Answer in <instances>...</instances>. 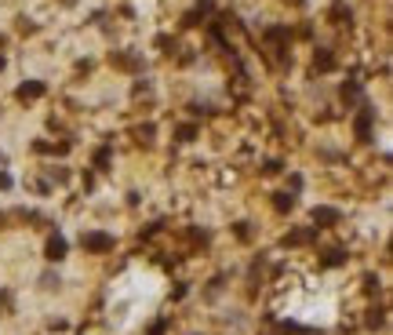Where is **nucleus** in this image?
<instances>
[{
    "label": "nucleus",
    "instance_id": "f257e3e1",
    "mask_svg": "<svg viewBox=\"0 0 393 335\" xmlns=\"http://www.w3.org/2000/svg\"><path fill=\"white\" fill-rule=\"evenodd\" d=\"M84 248L88 251H109L113 248V237H106V233H84Z\"/></svg>",
    "mask_w": 393,
    "mask_h": 335
},
{
    "label": "nucleus",
    "instance_id": "f03ea898",
    "mask_svg": "<svg viewBox=\"0 0 393 335\" xmlns=\"http://www.w3.org/2000/svg\"><path fill=\"white\" fill-rule=\"evenodd\" d=\"M313 222H317V226H331V222H339V212H335V208H313Z\"/></svg>",
    "mask_w": 393,
    "mask_h": 335
},
{
    "label": "nucleus",
    "instance_id": "7ed1b4c3",
    "mask_svg": "<svg viewBox=\"0 0 393 335\" xmlns=\"http://www.w3.org/2000/svg\"><path fill=\"white\" fill-rule=\"evenodd\" d=\"M62 255H66V237L55 233V237L48 240V259H62Z\"/></svg>",
    "mask_w": 393,
    "mask_h": 335
},
{
    "label": "nucleus",
    "instance_id": "20e7f679",
    "mask_svg": "<svg viewBox=\"0 0 393 335\" xmlns=\"http://www.w3.org/2000/svg\"><path fill=\"white\" fill-rule=\"evenodd\" d=\"M357 135H361V139L371 135V109H368V106H364V113L357 117Z\"/></svg>",
    "mask_w": 393,
    "mask_h": 335
},
{
    "label": "nucleus",
    "instance_id": "39448f33",
    "mask_svg": "<svg viewBox=\"0 0 393 335\" xmlns=\"http://www.w3.org/2000/svg\"><path fill=\"white\" fill-rule=\"evenodd\" d=\"M44 95V84H22L18 88V99H41Z\"/></svg>",
    "mask_w": 393,
    "mask_h": 335
},
{
    "label": "nucleus",
    "instance_id": "423d86ee",
    "mask_svg": "<svg viewBox=\"0 0 393 335\" xmlns=\"http://www.w3.org/2000/svg\"><path fill=\"white\" fill-rule=\"evenodd\" d=\"M331 66H335L331 51H324V48H321V55H317V69H331Z\"/></svg>",
    "mask_w": 393,
    "mask_h": 335
},
{
    "label": "nucleus",
    "instance_id": "0eeeda50",
    "mask_svg": "<svg viewBox=\"0 0 393 335\" xmlns=\"http://www.w3.org/2000/svg\"><path fill=\"white\" fill-rule=\"evenodd\" d=\"M324 263H328V266H339V263H342V251H339V248H331L328 255H324Z\"/></svg>",
    "mask_w": 393,
    "mask_h": 335
},
{
    "label": "nucleus",
    "instance_id": "6e6552de",
    "mask_svg": "<svg viewBox=\"0 0 393 335\" xmlns=\"http://www.w3.org/2000/svg\"><path fill=\"white\" fill-rule=\"evenodd\" d=\"M291 204H295V197H288V193L277 197V208H291Z\"/></svg>",
    "mask_w": 393,
    "mask_h": 335
}]
</instances>
